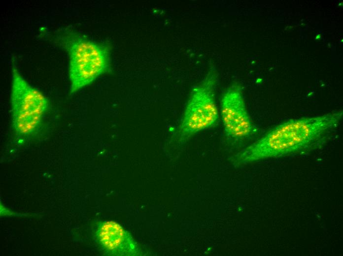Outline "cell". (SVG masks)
<instances>
[{"instance_id": "5", "label": "cell", "mask_w": 343, "mask_h": 256, "mask_svg": "<svg viewBox=\"0 0 343 256\" xmlns=\"http://www.w3.org/2000/svg\"><path fill=\"white\" fill-rule=\"evenodd\" d=\"M221 115L225 131L234 139L251 135L254 126L247 111L240 88L230 86L221 100Z\"/></svg>"}, {"instance_id": "6", "label": "cell", "mask_w": 343, "mask_h": 256, "mask_svg": "<svg viewBox=\"0 0 343 256\" xmlns=\"http://www.w3.org/2000/svg\"><path fill=\"white\" fill-rule=\"evenodd\" d=\"M95 238L105 254L110 256H137L140 250L130 234L118 223L103 221L98 223Z\"/></svg>"}, {"instance_id": "3", "label": "cell", "mask_w": 343, "mask_h": 256, "mask_svg": "<svg viewBox=\"0 0 343 256\" xmlns=\"http://www.w3.org/2000/svg\"><path fill=\"white\" fill-rule=\"evenodd\" d=\"M11 70L12 127L15 136L28 138L38 132L50 102L40 91L31 86L23 77L14 60Z\"/></svg>"}, {"instance_id": "2", "label": "cell", "mask_w": 343, "mask_h": 256, "mask_svg": "<svg viewBox=\"0 0 343 256\" xmlns=\"http://www.w3.org/2000/svg\"><path fill=\"white\" fill-rule=\"evenodd\" d=\"M49 38L69 56L71 94L111 71L108 46L90 39L70 27L55 30Z\"/></svg>"}, {"instance_id": "4", "label": "cell", "mask_w": 343, "mask_h": 256, "mask_svg": "<svg viewBox=\"0 0 343 256\" xmlns=\"http://www.w3.org/2000/svg\"><path fill=\"white\" fill-rule=\"evenodd\" d=\"M217 77V72L212 66L192 89L176 133L179 142H185L198 133L217 124L219 114L215 90Z\"/></svg>"}, {"instance_id": "1", "label": "cell", "mask_w": 343, "mask_h": 256, "mask_svg": "<svg viewBox=\"0 0 343 256\" xmlns=\"http://www.w3.org/2000/svg\"><path fill=\"white\" fill-rule=\"evenodd\" d=\"M342 111L291 119L271 129L238 156V163L304 153L325 143L341 122Z\"/></svg>"}]
</instances>
